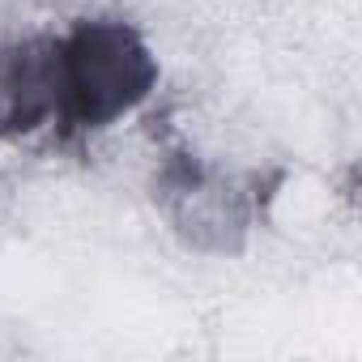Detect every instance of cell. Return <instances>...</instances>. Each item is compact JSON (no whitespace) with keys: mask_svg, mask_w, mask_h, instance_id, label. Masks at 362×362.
Masks as SVG:
<instances>
[{"mask_svg":"<svg viewBox=\"0 0 362 362\" xmlns=\"http://www.w3.org/2000/svg\"><path fill=\"white\" fill-rule=\"evenodd\" d=\"M56 47V132L77 136L115 124L158 86V60L124 22H77Z\"/></svg>","mask_w":362,"mask_h":362,"instance_id":"6da1fadb","label":"cell"}]
</instances>
